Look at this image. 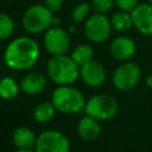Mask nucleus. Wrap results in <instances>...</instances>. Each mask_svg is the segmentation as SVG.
<instances>
[{"label":"nucleus","mask_w":152,"mask_h":152,"mask_svg":"<svg viewBox=\"0 0 152 152\" xmlns=\"http://www.w3.org/2000/svg\"><path fill=\"white\" fill-rule=\"evenodd\" d=\"M24 28L33 34L48 31L52 23V12L45 5H32L23 14L21 19Z\"/></svg>","instance_id":"4"},{"label":"nucleus","mask_w":152,"mask_h":152,"mask_svg":"<svg viewBox=\"0 0 152 152\" xmlns=\"http://www.w3.org/2000/svg\"><path fill=\"white\" fill-rule=\"evenodd\" d=\"M70 57L81 68V66L86 65L87 63H89L90 61H93L94 50L89 44H80L72 50Z\"/></svg>","instance_id":"16"},{"label":"nucleus","mask_w":152,"mask_h":152,"mask_svg":"<svg viewBox=\"0 0 152 152\" xmlns=\"http://www.w3.org/2000/svg\"><path fill=\"white\" fill-rule=\"evenodd\" d=\"M118 101L113 96L107 94H97L91 96L84 106L86 114L99 121L112 119L118 113Z\"/></svg>","instance_id":"5"},{"label":"nucleus","mask_w":152,"mask_h":152,"mask_svg":"<svg viewBox=\"0 0 152 152\" xmlns=\"http://www.w3.org/2000/svg\"><path fill=\"white\" fill-rule=\"evenodd\" d=\"M112 31L110 19L106 17V14L95 13L90 15L84 24V33L86 37L94 43L104 42Z\"/></svg>","instance_id":"8"},{"label":"nucleus","mask_w":152,"mask_h":152,"mask_svg":"<svg viewBox=\"0 0 152 152\" xmlns=\"http://www.w3.org/2000/svg\"><path fill=\"white\" fill-rule=\"evenodd\" d=\"M56 113V108L52 104V102L45 101V102H40L39 104H37L33 109V118L36 121L38 122H48L50 121Z\"/></svg>","instance_id":"17"},{"label":"nucleus","mask_w":152,"mask_h":152,"mask_svg":"<svg viewBox=\"0 0 152 152\" xmlns=\"http://www.w3.org/2000/svg\"><path fill=\"white\" fill-rule=\"evenodd\" d=\"M114 1L118 5V7L125 12H132L138 5V0H114Z\"/></svg>","instance_id":"23"},{"label":"nucleus","mask_w":152,"mask_h":152,"mask_svg":"<svg viewBox=\"0 0 152 152\" xmlns=\"http://www.w3.org/2000/svg\"><path fill=\"white\" fill-rule=\"evenodd\" d=\"M148 4H151V5H152V0H148Z\"/></svg>","instance_id":"27"},{"label":"nucleus","mask_w":152,"mask_h":152,"mask_svg":"<svg viewBox=\"0 0 152 152\" xmlns=\"http://www.w3.org/2000/svg\"><path fill=\"white\" fill-rule=\"evenodd\" d=\"M44 46L52 56L65 55L70 48V37L66 31L61 27L52 26L44 34Z\"/></svg>","instance_id":"9"},{"label":"nucleus","mask_w":152,"mask_h":152,"mask_svg":"<svg viewBox=\"0 0 152 152\" xmlns=\"http://www.w3.org/2000/svg\"><path fill=\"white\" fill-rule=\"evenodd\" d=\"M89 10H90L89 4H87V2L78 4L72 11V20H74V23H81L82 20H84L89 14Z\"/></svg>","instance_id":"21"},{"label":"nucleus","mask_w":152,"mask_h":152,"mask_svg":"<svg viewBox=\"0 0 152 152\" xmlns=\"http://www.w3.org/2000/svg\"><path fill=\"white\" fill-rule=\"evenodd\" d=\"M44 2H45V6L53 13V12H57L62 7L64 0H44Z\"/></svg>","instance_id":"24"},{"label":"nucleus","mask_w":152,"mask_h":152,"mask_svg":"<svg viewBox=\"0 0 152 152\" xmlns=\"http://www.w3.org/2000/svg\"><path fill=\"white\" fill-rule=\"evenodd\" d=\"M133 26L142 34L152 36V5L138 4L131 12Z\"/></svg>","instance_id":"10"},{"label":"nucleus","mask_w":152,"mask_h":152,"mask_svg":"<svg viewBox=\"0 0 152 152\" xmlns=\"http://www.w3.org/2000/svg\"><path fill=\"white\" fill-rule=\"evenodd\" d=\"M36 152H70V141L61 132L48 129L37 135Z\"/></svg>","instance_id":"6"},{"label":"nucleus","mask_w":152,"mask_h":152,"mask_svg":"<svg viewBox=\"0 0 152 152\" xmlns=\"http://www.w3.org/2000/svg\"><path fill=\"white\" fill-rule=\"evenodd\" d=\"M46 86L45 76L40 72H30L20 81V89L27 95H34L44 90Z\"/></svg>","instance_id":"14"},{"label":"nucleus","mask_w":152,"mask_h":152,"mask_svg":"<svg viewBox=\"0 0 152 152\" xmlns=\"http://www.w3.org/2000/svg\"><path fill=\"white\" fill-rule=\"evenodd\" d=\"M20 87L12 77H4L0 80V97L4 100L14 99L18 95Z\"/></svg>","instance_id":"18"},{"label":"nucleus","mask_w":152,"mask_h":152,"mask_svg":"<svg viewBox=\"0 0 152 152\" xmlns=\"http://www.w3.org/2000/svg\"><path fill=\"white\" fill-rule=\"evenodd\" d=\"M51 102L56 110L64 114H75L82 110L86 106L83 94L75 87L59 86L57 87L51 96Z\"/></svg>","instance_id":"3"},{"label":"nucleus","mask_w":152,"mask_h":152,"mask_svg":"<svg viewBox=\"0 0 152 152\" xmlns=\"http://www.w3.org/2000/svg\"><path fill=\"white\" fill-rule=\"evenodd\" d=\"M110 25H112V28H114L119 32L127 31L128 28H131L133 26L131 12L120 11V12L115 13L110 19Z\"/></svg>","instance_id":"19"},{"label":"nucleus","mask_w":152,"mask_h":152,"mask_svg":"<svg viewBox=\"0 0 152 152\" xmlns=\"http://www.w3.org/2000/svg\"><path fill=\"white\" fill-rule=\"evenodd\" d=\"M80 76L82 81L89 87H99L106 80V70L103 65L97 61H90L86 65L81 66Z\"/></svg>","instance_id":"11"},{"label":"nucleus","mask_w":152,"mask_h":152,"mask_svg":"<svg viewBox=\"0 0 152 152\" xmlns=\"http://www.w3.org/2000/svg\"><path fill=\"white\" fill-rule=\"evenodd\" d=\"M141 76V70L137 63L133 62H127L118 66L112 76V82L113 86L121 90V91H127L133 89Z\"/></svg>","instance_id":"7"},{"label":"nucleus","mask_w":152,"mask_h":152,"mask_svg":"<svg viewBox=\"0 0 152 152\" xmlns=\"http://www.w3.org/2000/svg\"><path fill=\"white\" fill-rule=\"evenodd\" d=\"M114 4V0H91V7L95 13H107Z\"/></svg>","instance_id":"22"},{"label":"nucleus","mask_w":152,"mask_h":152,"mask_svg":"<svg viewBox=\"0 0 152 152\" xmlns=\"http://www.w3.org/2000/svg\"><path fill=\"white\" fill-rule=\"evenodd\" d=\"M14 152H36L33 150H20V148H17Z\"/></svg>","instance_id":"26"},{"label":"nucleus","mask_w":152,"mask_h":152,"mask_svg":"<svg viewBox=\"0 0 152 152\" xmlns=\"http://www.w3.org/2000/svg\"><path fill=\"white\" fill-rule=\"evenodd\" d=\"M46 72L56 84L70 86L80 76V66L69 56H52L48 62Z\"/></svg>","instance_id":"2"},{"label":"nucleus","mask_w":152,"mask_h":152,"mask_svg":"<svg viewBox=\"0 0 152 152\" xmlns=\"http://www.w3.org/2000/svg\"><path fill=\"white\" fill-rule=\"evenodd\" d=\"M37 135L34 132L25 126L18 127L12 135V141L17 148L20 150H33L36 145Z\"/></svg>","instance_id":"15"},{"label":"nucleus","mask_w":152,"mask_h":152,"mask_svg":"<svg viewBox=\"0 0 152 152\" xmlns=\"http://www.w3.org/2000/svg\"><path fill=\"white\" fill-rule=\"evenodd\" d=\"M109 50L115 59L127 61L135 52V43L126 36H120L112 40Z\"/></svg>","instance_id":"12"},{"label":"nucleus","mask_w":152,"mask_h":152,"mask_svg":"<svg viewBox=\"0 0 152 152\" xmlns=\"http://www.w3.org/2000/svg\"><path fill=\"white\" fill-rule=\"evenodd\" d=\"M39 57V46L36 40L28 37H18L6 48L4 53L5 64L10 69H31Z\"/></svg>","instance_id":"1"},{"label":"nucleus","mask_w":152,"mask_h":152,"mask_svg":"<svg viewBox=\"0 0 152 152\" xmlns=\"http://www.w3.org/2000/svg\"><path fill=\"white\" fill-rule=\"evenodd\" d=\"M77 133L78 135L86 140V141H93V140H96L101 133V125H100V121L89 116V115H86L83 116L80 121H78V125H77Z\"/></svg>","instance_id":"13"},{"label":"nucleus","mask_w":152,"mask_h":152,"mask_svg":"<svg viewBox=\"0 0 152 152\" xmlns=\"http://www.w3.org/2000/svg\"><path fill=\"white\" fill-rule=\"evenodd\" d=\"M146 83H147V86H150V87H152V75L147 77V80H146Z\"/></svg>","instance_id":"25"},{"label":"nucleus","mask_w":152,"mask_h":152,"mask_svg":"<svg viewBox=\"0 0 152 152\" xmlns=\"http://www.w3.org/2000/svg\"><path fill=\"white\" fill-rule=\"evenodd\" d=\"M14 31L13 19L5 13H0V40L7 39L12 36Z\"/></svg>","instance_id":"20"}]
</instances>
